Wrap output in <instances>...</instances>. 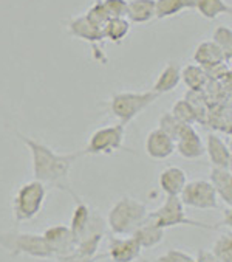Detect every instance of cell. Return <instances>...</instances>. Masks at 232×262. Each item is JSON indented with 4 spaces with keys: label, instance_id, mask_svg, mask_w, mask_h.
I'll return each mask as SVG.
<instances>
[{
    "label": "cell",
    "instance_id": "1",
    "mask_svg": "<svg viewBox=\"0 0 232 262\" xmlns=\"http://www.w3.org/2000/svg\"><path fill=\"white\" fill-rule=\"evenodd\" d=\"M16 135L22 140V143L28 147L31 154V166L34 180L42 182L45 186L67 191L76 199V192L70 186V171L75 162L84 155V150L72 152V154H57L45 143L31 138L22 132H16Z\"/></svg>",
    "mask_w": 232,
    "mask_h": 262
},
{
    "label": "cell",
    "instance_id": "2",
    "mask_svg": "<svg viewBox=\"0 0 232 262\" xmlns=\"http://www.w3.org/2000/svg\"><path fill=\"white\" fill-rule=\"evenodd\" d=\"M147 216L149 209L146 203L130 195H124L110 208L107 227L114 236H132Z\"/></svg>",
    "mask_w": 232,
    "mask_h": 262
},
{
    "label": "cell",
    "instance_id": "3",
    "mask_svg": "<svg viewBox=\"0 0 232 262\" xmlns=\"http://www.w3.org/2000/svg\"><path fill=\"white\" fill-rule=\"evenodd\" d=\"M159 98L153 90L149 92H118L113 93L110 98V112L114 118L124 126L133 121L141 112H144L149 106Z\"/></svg>",
    "mask_w": 232,
    "mask_h": 262
},
{
    "label": "cell",
    "instance_id": "4",
    "mask_svg": "<svg viewBox=\"0 0 232 262\" xmlns=\"http://www.w3.org/2000/svg\"><path fill=\"white\" fill-rule=\"evenodd\" d=\"M0 248L7 250L11 256H30L34 259H50L54 257L50 245L47 244L43 234L7 231L0 233Z\"/></svg>",
    "mask_w": 232,
    "mask_h": 262
},
{
    "label": "cell",
    "instance_id": "5",
    "mask_svg": "<svg viewBox=\"0 0 232 262\" xmlns=\"http://www.w3.org/2000/svg\"><path fill=\"white\" fill-rule=\"evenodd\" d=\"M47 197V186L39 180H31L19 186L13 199V213L17 224L33 221L40 211Z\"/></svg>",
    "mask_w": 232,
    "mask_h": 262
},
{
    "label": "cell",
    "instance_id": "6",
    "mask_svg": "<svg viewBox=\"0 0 232 262\" xmlns=\"http://www.w3.org/2000/svg\"><path fill=\"white\" fill-rule=\"evenodd\" d=\"M149 217L164 230L172 228V227H181V225L203 228L209 231L218 230V227L215 225H209V224L191 219L184 211V203L177 195H166V200L163 202L161 206H158L155 211H149Z\"/></svg>",
    "mask_w": 232,
    "mask_h": 262
},
{
    "label": "cell",
    "instance_id": "7",
    "mask_svg": "<svg viewBox=\"0 0 232 262\" xmlns=\"http://www.w3.org/2000/svg\"><path fill=\"white\" fill-rule=\"evenodd\" d=\"M126 126L118 123L95 130L88 140L84 155H110L124 149Z\"/></svg>",
    "mask_w": 232,
    "mask_h": 262
},
{
    "label": "cell",
    "instance_id": "8",
    "mask_svg": "<svg viewBox=\"0 0 232 262\" xmlns=\"http://www.w3.org/2000/svg\"><path fill=\"white\" fill-rule=\"evenodd\" d=\"M184 206L195 209H217L218 195L211 180H192L188 182L180 194Z\"/></svg>",
    "mask_w": 232,
    "mask_h": 262
},
{
    "label": "cell",
    "instance_id": "9",
    "mask_svg": "<svg viewBox=\"0 0 232 262\" xmlns=\"http://www.w3.org/2000/svg\"><path fill=\"white\" fill-rule=\"evenodd\" d=\"M42 234H43L47 244L50 245L54 257L67 256V254H72L76 251L78 242H76V237H75L73 231L70 230V227L53 225V227H48Z\"/></svg>",
    "mask_w": 232,
    "mask_h": 262
},
{
    "label": "cell",
    "instance_id": "10",
    "mask_svg": "<svg viewBox=\"0 0 232 262\" xmlns=\"http://www.w3.org/2000/svg\"><path fill=\"white\" fill-rule=\"evenodd\" d=\"M175 152L186 160H197L206 154L204 141L192 124H183L175 138Z\"/></svg>",
    "mask_w": 232,
    "mask_h": 262
},
{
    "label": "cell",
    "instance_id": "11",
    "mask_svg": "<svg viewBox=\"0 0 232 262\" xmlns=\"http://www.w3.org/2000/svg\"><path fill=\"white\" fill-rule=\"evenodd\" d=\"M143 247L133 236H111L108 239V256L113 262H135Z\"/></svg>",
    "mask_w": 232,
    "mask_h": 262
},
{
    "label": "cell",
    "instance_id": "12",
    "mask_svg": "<svg viewBox=\"0 0 232 262\" xmlns=\"http://www.w3.org/2000/svg\"><path fill=\"white\" fill-rule=\"evenodd\" d=\"M146 154L153 160H166L175 152V141L159 127L149 132L144 143Z\"/></svg>",
    "mask_w": 232,
    "mask_h": 262
},
{
    "label": "cell",
    "instance_id": "13",
    "mask_svg": "<svg viewBox=\"0 0 232 262\" xmlns=\"http://www.w3.org/2000/svg\"><path fill=\"white\" fill-rule=\"evenodd\" d=\"M204 147H206V154L209 157V162L212 163V168L227 169L232 150H230L229 144H226L221 140L220 135H217V134H207Z\"/></svg>",
    "mask_w": 232,
    "mask_h": 262
},
{
    "label": "cell",
    "instance_id": "14",
    "mask_svg": "<svg viewBox=\"0 0 232 262\" xmlns=\"http://www.w3.org/2000/svg\"><path fill=\"white\" fill-rule=\"evenodd\" d=\"M158 183H159L161 191L166 195L180 197V194L183 192V189L188 183V174L178 166H169L161 171V174L158 177Z\"/></svg>",
    "mask_w": 232,
    "mask_h": 262
},
{
    "label": "cell",
    "instance_id": "15",
    "mask_svg": "<svg viewBox=\"0 0 232 262\" xmlns=\"http://www.w3.org/2000/svg\"><path fill=\"white\" fill-rule=\"evenodd\" d=\"M68 31L72 36L78 37V39H82V40H87V42H91V43H98V42H102L104 40V33H102V28L96 27L95 24H91L85 14L82 16H78V17H73L68 25H67Z\"/></svg>",
    "mask_w": 232,
    "mask_h": 262
},
{
    "label": "cell",
    "instance_id": "16",
    "mask_svg": "<svg viewBox=\"0 0 232 262\" xmlns=\"http://www.w3.org/2000/svg\"><path fill=\"white\" fill-rule=\"evenodd\" d=\"M180 82H181V67H180V64L178 62H169L161 70L158 78L155 79V84H153L152 90L161 96L164 93H170L172 90H175Z\"/></svg>",
    "mask_w": 232,
    "mask_h": 262
},
{
    "label": "cell",
    "instance_id": "17",
    "mask_svg": "<svg viewBox=\"0 0 232 262\" xmlns=\"http://www.w3.org/2000/svg\"><path fill=\"white\" fill-rule=\"evenodd\" d=\"M192 58H194L195 64L201 66L203 69H209V67H214L217 64L226 62V59L223 56V51L220 50V47L212 39L203 40L201 43H198Z\"/></svg>",
    "mask_w": 232,
    "mask_h": 262
},
{
    "label": "cell",
    "instance_id": "18",
    "mask_svg": "<svg viewBox=\"0 0 232 262\" xmlns=\"http://www.w3.org/2000/svg\"><path fill=\"white\" fill-rule=\"evenodd\" d=\"M126 17L130 24H147L156 19L155 0H127Z\"/></svg>",
    "mask_w": 232,
    "mask_h": 262
},
{
    "label": "cell",
    "instance_id": "19",
    "mask_svg": "<svg viewBox=\"0 0 232 262\" xmlns=\"http://www.w3.org/2000/svg\"><path fill=\"white\" fill-rule=\"evenodd\" d=\"M132 236L140 242V245L143 247V250L144 248H155L164 239V228H161L158 224H155L147 216V219L133 231Z\"/></svg>",
    "mask_w": 232,
    "mask_h": 262
},
{
    "label": "cell",
    "instance_id": "20",
    "mask_svg": "<svg viewBox=\"0 0 232 262\" xmlns=\"http://www.w3.org/2000/svg\"><path fill=\"white\" fill-rule=\"evenodd\" d=\"M209 180L214 185L218 199L223 200L227 208H232V172L229 169L212 168Z\"/></svg>",
    "mask_w": 232,
    "mask_h": 262
},
{
    "label": "cell",
    "instance_id": "21",
    "mask_svg": "<svg viewBox=\"0 0 232 262\" xmlns=\"http://www.w3.org/2000/svg\"><path fill=\"white\" fill-rule=\"evenodd\" d=\"M181 81L189 90L194 92H203L211 82L206 69H203L198 64L186 66L184 69H181Z\"/></svg>",
    "mask_w": 232,
    "mask_h": 262
},
{
    "label": "cell",
    "instance_id": "22",
    "mask_svg": "<svg viewBox=\"0 0 232 262\" xmlns=\"http://www.w3.org/2000/svg\"><path fill=\"white\" fill-rule=\"evenodd\" d=\"M194 10H197L207 20H214L223 14L232 13V7L226 0H194Z\"/></svg>",
    "mask_w": 232,
    "mask_h": 262
},
{
    "label": "cell",
    "instance_id": "23",
    "mask_svg": "<svg viewBox=\"0 0 232 262\" xmlns=\"http://www.w3.org/2000/svg\"><path fill=\"white\" fill-rule=\"evenodd\" d=\"M75 200H76V206H75V211H73V216H72L70 230L73 231V234L76 237V242H78V239L81 237V234L87 228L93 211L81 197H76Z\"/></svg>",
    "mask_w": 232,
    "mask_h": 262
},
{
    "label": "cell",
    "instance_id": "24",
    "mask_svg": "<svg viewBox=\"0 0 232 262\" xmlns=\"http://www.w3.org/2000/svg\"><path fill=\"white\" fill-rule=\"evenodd\" d=\"M104 39L120 43L130 33V20L127 17H110L102 28Z\"/></svg>",
    "mask_w": 232,
    "mask_h": 262
},
{
    "label": "cell",
    "instance_id": "25",
    "mask_svg": "<svg viewBox=\"0 0 232 262\" xmlns=\"http://www.w3.org/2000/svg\"><path fill=\"white\" fill-rule=\"evenodd\" d=\"M156 2V19L173 17L183 11L194 10V0H155Z\"/></svg>",
    "mask_w": 232,
    "mask_h": 262
},
{
    "label": "cell",
    "instance_id": "26",
    "mask_svg": "<svg viewBox=\"0 0 232 262\" xmlns=\"http://www.w3.org/2000/svg\"><path fill=\"white\" fill-rule=\"evenodd\" d=\"M207 121L217 130H223L224 134L232 135V107L230 106H218V107L211 109Z\"/></svg>",
    "mask_w": 232,
    "mask_h": 262
},
{
    "label": "cell",
    "instance_id": "27",
    "mask_svg": "<svg viewBox=\"0 0 232 262\" xmlns=\"http://www.w3.org/2000/svg\"><path fill=\"white\" fill-rule=\"evenodd\" d=\"M212 40L220 47L226 61H232V28L220 25L214 30Z\"/></svg>",
    "mask_w": 232,
    "mask_h": 262
},
{
    "label": "cell",
    "instance_id": "28",
    "mask_svg": "<svg viewBox=\"0 0 232 262\" xmlns=\"http://www.w3.org/2000/svg\"><path fill=\"white\" fill-rule=\"evenodd\" d=\"M172 115L177 120H180L184 124H197L198 123V117L194 111V107L191 106V102L188 99H178L175 102V106L172 107Z\"/></svg>",
    "mask_w": 232,
    "mask_h": 262
},
{
    "label": "cell",
    "instance_id": "29",
    "mask_svg": "<svg viewBox=\"0 0 232 262\" xmlns=\"http://www.w3.org/2000/svg\"><path fill=\"white\" fill-rule=\"evenodd\" d=\"M220 262H232V231L221 234L211 250Z\"/></svg>",
    "mask_w": 232,
    "mask_h": 262
},
{
    "label": "cell",
    "instance_id": "30",
    "mask_svg": "<svg viewBox=\"0 0 232 262\" xmlns=\"http://www.w3.org/2000/svg\"><path fill=\"white\" fill-rule=\"evenodd\" d=\"M184 123H181L180 120H177L175 117L172 115V112H166L159 117L158 120V127L166 132L170 138H173V141H175V138L178 137L181 127H183Z\"/></svg>",
    "mask_w": 232,
    "mask_h": 262
},
{
    "label": "cell",
    "instance_id": "31",
    "mask_svg": "<svg viewBox=\"0 0 232 262\" xmlns=\"http://www.w3.org/2000/svg\"><path fill=\"white\" fill-rule=\"evenodd\" d=\"M85 16H87V19H88L91 24H95V25L99 27V28H104V25H105L107 20L110 19V16H108L107 10H105V7H104V2H102V0H95V4H93L91 8L85 13Z\"/></svg>",
    "mask_w": 232,
    "mask_h": 262
},
{
    "label": "cell",
    "instance_id": "32",
    "mask_svg": "<svg viewBox=\"0 0 232 262\" xmlns=\"http://www.w3.org/2000/svg\"><path fill=\"white\" fill-rule=\"evenodd\" d=\"M155 262H197V257H194L192 254L183 250L172 248V250H167L164 254L158 256Z\"/></svg>",
    "mask_w": 232,
    "mask_h": 262
},
{
    "label": "cell",
    "instance_id": "33",
    "mask_svg": "<svg viewBox=\"0 0 232 262\" xmlns=\"http://www.w3.org/2000/svg\"><path fill=\"white\" fill-rule=\"evenodd\" d=\"M110 17H126L127 0H102Z\"/></svg>",
    "mask_w": 232,
    "mask_h": 262
},
{
    "label": "cell",
    "instance_id": "34",
    "mask_svg": "<svg viewBox=\"0 0 232 262\" xmlns=\"http://www.w3.org/2000/svg\"><path fill=\"white\" fill-rule=\"evenodd\" d=\"M98 257H87V256H82L79 253H72V254H67V256H59L56 257V262H96Z\"/></svg>",
    "mask_w": 232,
    "mask_h": 262
},
{
    "label": "cell",
    "instance_id": "35",
    "mask_svg": "<svg viewBox=\"0 0 232 262\" xmlns=\"http://www.w3.org/2000/svg\"><path fill=\"white\" fill-rule=\"evenodd\" d=\"M197 262H220L211 250H200L197 254Z\"/></svg>",
    "mask_w": 232,
    "mask_h": 262
},
{
    "label": "cell",
    "instance_id": "36",
    "mask_svg": "<svg viewBox=\"0 0 232 262\" xmlns=\"http://www.w3.org/2000/svg\"><path fill=\"white\" fill-rule=\"evenodd\" d=\"M221 225L227 227L232 230V208H227L224 211V216H223V221H221Z\"/></svg>",
    "mask_w": 232,
    "mask_h": 262
},
{
    "label": "cell",
    "instance_id": "37",
    "mask_svg": "<svg viewBox=\"0 0 232 262\" xmlns=\"http://www.w3.org/2000/svg\"><path fill=\"white\" fill-rule=\"evenodd\" d=\"M227 169L232 172V154H230V160H229V166H227Z\"/></svg>",
    "mask_w": 232,
    "mask_h": 262
},
{
    "label": "cell",
    "instance_id": "38",
    "mask_svg": "<svg viewBox=\"0 0 232 262\" xmlns=\"http://www.w3.org/2000/svg\"><path fill=\"white\" fill-rule=\"evenodd\" d=\"M229 147H230V150H232V140H230V143H229Z\"/></svg>",
    "mask_w": 232,
    "mask_h": 262
}]
</instances>
